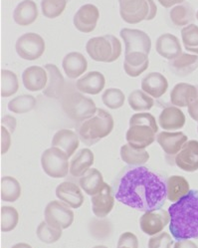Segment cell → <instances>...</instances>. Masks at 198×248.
<instances>
[{
  "label": "cell",
  "mask_w": 198,
  "mask_h": 248,
  "mask_svg": "<svg viewBox=\"0 0 198 248\" xmlns=\"http://www.w3.org/2000/svg\"><path fill=\"white\" fill-rule=\"evenodd\" d=\"M188 114L191 119L198 123V99L188 106Z\"/></svg>",
  "instance_id": "cell-48"
},
{
  "label": "cell",
  "mask_w": 198,
  "mask_h": 248,
  "mask_svg": "<svg viewBox=\"0 0 198 248\" xmlns=\"http://www.w3.org/2000/svg\"><path fill=\"white\" fill-rule=\"evenodd\" d=\"M100 18V11L94 4H85L76 12L73 23L82 33H91L95 30Z\"/></svg>",
  "instance_id": "cell-13"
},
{
  "label": "cell",
  "mask_w": 198,
  "mask_h": 248,
  "mask_svg": "<svg viewBox=\"0 0 198 248\" xmlns=\"http://www.w3.org/2000/svg\"><path fill=\"white\" fill-rule=\"evenodd\" d=\"M157 1L165 8H169V7H173L175 5L183 3L184 0H157Z\"/></svg>",
  "instance_id": "cell-50"
},
{
  "label": "cell",
  "mask_w": 198,
  "mask_h": 248,
  "mask_svg": "<svg viewBox=\"0 0 198 248\" xmlns=\"http://www.w3.org/2000/svg\"><path fill=\"white\" fill-rule=\"evenodd\" d=\"M1 200L5 202H15L21 196V186L12 176H3L1 179Z\"/></svg>",
  "instance_id": "cell-35"
},
{
  "label": "cell",
  "mask_w": 198,
  "mask_h": 248,
  "mask_svg": "<svg viewBox=\"0 0 198 248\" xmlns=\"http://www.w3.org/2000/svg\"><path fill=\"white\" fill-rule=\"evenodd\" d=\"M198 99L197 88L187 83L176 84L170 92V102L175 107H188Z\"/></svg>",
  "instance_id": "cell-21"
},
{
  "label": "cell",
  "mask_w": 198,
  "mask_h": 248,
  "mask_svg": "<svg viewBox=\"0 0 198 248\" xmlns=\"http://www.w3.org/2000/svg\"><path fill=\"white\" fill-rule=\"evenodd\" d=\"M115 197L139 211L158 210L168 199L167 181L163 174L143 166L127 168L115 184Z\"/></svg>",
  "instance_id": "cell-1"
},
{
  "label": "cell",
  "mask_w": 198,
  "mask_h": 248,
  "mask_svg": "<svg viewBox=\"0 0 198 248\" xmlns=\"http://www.w3.org/2000/svg\"><path fill=\"white\" fill-rule=\"evenodd\" d=\"M117 248H138V239L133 232H123L119 238Z\"/></svg>",
  "instance_id": "cell-45"
},
{
  "label": "cell",
  "mask_w": 198,
  "mask_h": 248,
  "mask_svg": "<svg viewBox=\"0 0 198 248\" xmlns=\"http://www.w3.org/2000/svg\"><path fill=\"white\" fill-rule=\"evenodd\" d=\"M182 38L184 48L194 54H198V26L191 23L182 30Z\"/></svg>",
  "instance_id": "cell-39"
},
{
  "label": "cell",
  "mask_w": 198,
  "mask_h": 248,
  "mask_svg": "<svg viewBox=\"0 0 198 248\" xmlns=\"http://www.w3.org/2000/svg\"><path fill=\"white\" fill-rule=\"evenodd\" d=\"M106 86L105 76L98 72L92 71L87 73L81 79L76 82L77 90L83 94L88 95H98L100 94Z\"/></svg>",
  "instance_id": "cell-24"
},
{
  "label": "cell",
  "mask_w": 198,
  "mask_h": 248,
  "mask_svg": "<svg viewBox=\"0 0 198 248\" xmlns=\"http://www.w3.org/2000/svg\"><path fill=\"white\" fill-rule=\"evenodd\" d=\"M19 89V82L16 74L9 70L1 71V96L3 98L10 97Z\"/></svg>",
  "instance_id": "cell-38"
},
{
  "label": "cell",
  "mask_w": 198,
  "mask_h": 248,
  "mask_svg": "<svg viewBox=\"0 0 198 248\" xmlns=\"http://www.w3.org/2000/svg\"><path fill=\"white\" fill-rule=\"evenodd\" d=\"M173 248H198V246L193 242L190 241V239H185V240H178Z\"/></svg>",
  "instance_id": "cell-49"
},
{
  "label": "cell",
  "mask_w": 198,
  "mask_h": 248,
  "mask_svg": "<svg viewBox=\"0 0 198 248\" xmlns=\"http://www.w3.org/2000/svg\"><path fill=\"white\" fill-rule=\"evenodd\" d=\"M120 35L124 42V54L133 52H142L148 55L150 54L152 40L146 32L138 29L123 28L121 30Z\"/></svg>",
  "instance_id": "cell-11"
},
{
  "label": "cell",
  "mask_w": 198,
  "mask_h": 248,
  "mask_svg": "<svg viewBox=\"0 0 198 248\" xmlns=\"http://www.w3.org/2000/svg\"><path fill=\"white\" fill-rule=\"evenodd\" d=\"M56 197L71 208H79L84 203L81 187L71 182H64L56 187Z\"/></svg>",
  "instance_id": "cell-17"
},
{
  "label": "cell",
  "mask_w": 198,
  "mask_h": 248,
  "mask_svg": "<svg viewBox=\"0 0 198 248\" xmlns=\"http://www.w3.org/2000/svg\"><path fill=\"white\" fill-rule=\"evenodd\" d=\"M19 221V214L13 206L1 207V232H9L13 230Z\"/></svg>",
  "instance_id": "cell-43"
},
{
  "label": "cell",
  "mask_w": 198,
  "mask_h": 248,
  "mask_svg": "<svg viewBox=\"0 0 198 248\" xmlns=\"http://www.w3.org/2000/svg\"><path fill=\"white\" fill-rule=\"evenodd\" d=\"M16 125H17L16 119H15L14 117H12V116L6 115V116H4V117L1 119V126L5 127L11 134L15 131Z\"/></svg>",
  "instance_id": "cell-47"
},
{
  "label": "cell",
  "mask_w": 198,
  "mask_h": 248,
  "mask_svg": "<svg viewBox=\"0 0 198 248\" xmlns=\"http://www.w3.org/2000/svg\"><path fill=\"white\" fill-rule=\"evenodd\" d=\"M130 107L136 112L150 111L154 105L153 98L142 90H135L129 96Z\"/></svg>",
  "instance_id": "cell-36"
},
{
  "label": "cell",
  "mask_w": 198,
  "mask_h": 248,
  "mask_svg": "<svg viewBox=\"0 0 198 248\" xmlns=\"http://www.w3.org/2000/svg\"><path fill=\"white\" fill-rule=\"evenodd\" d=\"M172 73L179 77H185L193 73L198 68V55H191L183 53L174 60L168 63Z\"/></svg>",
  "instance_id": "cell-30"
},
{
  "label": "cell",
  "mask_w": 198,
  "mask_h": 248,
  "mask_svg": "<svg viewBox=\"0 0 198 248\" xmlns=\"http://www.w3.org/2000/svg\"><path fill=\"white\" fill-rule=\"evenodd\" d=\"M170 20L175 26H187L195 19L193 7L188 2L175 5L169 12Z\"/></svg>",
  "instance_id": "cell-34"
},
{
  "label": "cell",
  "mask_w": 198,
  "mask_h": 248,
  "mask_svg": "<svg viewBox=\"0 0 198 248\" xmlns=\"http://www.w3.org/2000/svg\"><path fill=\"white\" fill-rule=\"evenodd\" d=\"M155 49L158 54L169 61L174 60L183 54L182 44L176 36L169 33L160 35L155 43Z\"/></svg>",
  "instance_id": "cell-19"
},
{
  "label": "cell",
  "mask_w": 198,
  "mask_h": 248,
  "mask_svg": "<svg viewBox=\"0 0 198 248\" xmlns=\"http://www.w3.org/2000/svg\"><path fill=\"white\" fill-rule=\"evenodd\" d=\"M196 18H197V20H198V11H197V13H196Z\"/></svg>",
  "instance_id": "cell-53"
},
{
  "label": "cell",
  "mask_w": 198,
  "mask_h": 248,
  "mask_svg": "<svg viewBox=\"0 0 198 248\" xmlns=\"http://www.w3.org/2000/svg\"><path fill=\"white\" fill-rule=\"evenodd\" d=\"M62 202L52 201L44 210L45 221L55 228L64 230L69 228L74 221V212Z\"/></svg>",
  "instance_id": "cell-10"
},
{
  "label": "cell",
  "mask_w": 198,
  "mask_h": 248,
  "mask_svg": "<svg viewBox=\"0 0 198 248\" xmlns=\"http://www.w3.org/2000/svg\"><path fill=\"white\" fill-rule=\"evenodd\" d=\"M190 191L187 180L182 175H171L167 181V197L171 202L184 198Z\"/></svg>",
  "instance_id": "cell-31"
},
{
  "label": "cell",
  "mask_w": 198,
  "mask_h": 248,
  "mask_svg": "<svg viewBox=\"0 0 198 248\" xmlns=\"http://www.w3.org/2000/svg\"><path fill=\"white\" fill-rule=\"evenodd\" d=\"M62 67L69 79H77L87 71L88 62L82 53L71 52L64 57Z\"/></svg>",
  "instance_id": "cell-26"
},
{
  "label": "cell",
  "mask_w": 198,
  "mask_h": 248,
  "mask_svg": "<svg viewBox=\"0 0 198 248\" xmlns=\"http://www.w3.org/2000/svg\"><path fill=\"white\" fill-rule=\"evenodd\" d=\"M197 132H198V127H197Z\"/></svg>",
  "instance_id": "cell-54"
},
{
  "label": "cell",
  "mask_w": 198,
  "mask_h": 248,
  "mask_svg": "<svg viewBox=\"0 0 198 248\" xmlns=\"http://www.w3.org/2000/svg\"><path fill=\"white\" fill-rule=\"evenodd\" d=\"M11 146V133L3 126H1V155L8 152Z\"/></svg>",
  "instance_id": "cell-46"
},
{
  "label": "cell",
  "mask_w": 198,
  "mask_h": 248,
  "mask_svg": "<svg viewBox=\"0 0 198 248\" xmlns=\"http://www.w3.org/2000/svg\"><path fill=\"white\" fill-rule=\"evenodd\" d=\"M175 165L184 171L194 172L198 170V140H187L175 155Z\"/></svg>",
  "instance_id": "cell-15"
},
{
  "label": "cell",
  "mask_w": 198,
  "mask_h": 248,
  "mask_svg": "<svg viewBox=\"0 0 198 248\" xmlns=\"http://www.w3.org/2000/svg\"><path fill=\"white\" fill-rule=\"evenodd\" d=\"M121 157L122 162L131 167H140L149 162L150 154L146 150L135 149L125 144L121 148Z\"/></svg>",
  "instance_id": "cell-33"
},
{
  "label": "cell",
  "mask_w": 198,
  "mask_h": 248,
  "mask_svg": "<svg viewBox=\"0 0 198 248\" xmlns=\"http://www.w3.org/2000/svg\"><path fill=\"white\" fill-rule=\"evenodd\" d=\"M37 101L36 98L31 95H21L12 99L9 103L7 108L10 112L15 114H25L32 111L35 107Z\"/></svg>",
  "instance_id": "cell-37"
},
{
  "label": "cell",
  "mask_w": 198,
  "mask_h": 248,
  "mask_svg": "<svg viewBox=\"0 0 198 248\" xmlns=\"http://www.w3.org/2000/svg\"><path fill=\"white\" fill-rule=\"evenodd\" d=\"M80 138L79 136L71 130L62 129L59 130L53 137L52 147L58 148L65 152L69 157L73 156L79 148Z\"/></svg>",
  "instance_id": "cell-22"
},
{
  "label": "cell",
  "mask_w": 198,
  "mask_h": 248,
  "mask_svg": "<svg viewBox=\"0 0 198 248\" xmlns=\"http://www.w3.org/2000/svg\"><path fill=\"white\" fill-rule=\"evenodd\" d=\"M92 248H107V247L105 246V245H97V246H94Z\"/></svg>",
  "instance_id": "cell-52"
},
{
  "label": "cell",
  "mask_w": 198,
  "mask_h": 248,
  "mask_svg": "<svg viewBox=\"0 0 198 248\" xmlns=\"http://www.w3.org/2000/svg\"><path fill=\"white\" fill-rule=\"evenodd\" d=\"M186 123V118L183 112L175 106L167 107L161 111L158 117L159 126L164 130L174 131L183 129Z\"/></svg>",
  "instance_id": "cell-23"
},
{
  "label": "cell",
  "mask_w": 198,
  "mask_h": 248,
  "mask_svg": "<svg viewBox=\"0 0 198 248\" xmlns=\"http://www.w3.org/2000/svg\"><path fill=\"white\" fill-rule=\"evenodd\" d=\"M38 17V8L32 0H23L13 12L14 21L21 26H27L35 22Z\"/></svg>",
  "instance_id": "cell-29"
},
{
  "label": "cell",
  "mask_w": 198,
  "mask_h": 248,
  "mask_svg": "<svg viewBox=\"0 0 198 248\" xmlns=\"http://www.w3.org/2000/svg\"><path fill=\"white\" fill-rule=\"evenodd\" d=\"M169 221L170 217L168 211L158 209L145 212L139 219V226L142 232L153 236L163 232Z\"/></svg>",
  "instance_id": "cell-12"
},
{
  "label": "cell",
  "mask_w": 198,
  "mask_h": 248,
  "mask_svg": "<svg viewBox=\"0 0 198 248\" xmlns=\"http://www.w3.org/2000/svg\"><path fill=\"white\" fill-rule=\"evenodd\" d=\"M75 90L65 91L62 96V108L64 113L73 121L84 122L92 118L98 108L95 102Z\"/></svg>",
  "instance_id": "cell-5"
},
{
  "label": "cell",
  "mask_w": 198,
  "mask_h": 248,
  "mask_svg": "<svg viewBox=\"0 0 198 248\" xmlns=\"http://www.w3.org/2000/svg\"><path fill=\"white\" fill-rule=\"evenodd\" d=\"M66 5L67 0H42V14L50 19L57 18L64 12Z\"/></svg>",
  "instance_id": "cell-41"
},
{
  "label": "cell",
  "mask_w": 198,
  "mask_h": 248,
  "mask_svg": "<svg viewBox=\"0 0 198 248\" xmlns=\"http://www.w3.org/2000/svg\"><path fill=\"white\" fill-rule=\"evenodd\" d=\"M86 51L94 61L112 63L122 54V44L114 35L93 37L87 42Z\"/></svg>",
  "instance_id": "cell-6"
},
{
  "label": "cell",
  "mask_w": 198,
  "mask_h": 248,
  "mask_svg": "<svg viewBox=\"0 0 198 248\" xmlns=\"http://www.w3.org/2000/svg\"><path fill=\"white\" fill-rule=\"evenodd\" d=\"M94 154L90 149H82L74 155L70 162V173L75 178L82 176L94 165Z\"/></svg>",
  "instance_id": "cell-28"
},
{
  "label": "cell",
  "mask_w": 198,
  "mask_h": 248,
  "mask_svg": "<svg viewBox=\"0 0 198 248\" xmlns=\"http://www.w3.org/2000/svg\"><path fill=\"white\" fill-rule=\"evenodd\" d=\"M22 81L24 87L31 92L44 90L48 83V73L42 67L31 66L24 70Z\"/></svg>",
  "instance_id": "cell-20"
},
{
  "label": "cell",
  "mask_w": 198,
  "mask_h": 248,
  "mask_svg": "<svg viewBox=\"0 0 198 248\" xmlns=\"http://www.w3.org/2000/svg\"><path fill=\"white\" fill-rule=\"evenodd\" d=\"M168 82L167 78L158 72H152L141 80L142 91L152 98H160L168 91Z\"/></svg>",
  "instance_id": "cell-25"
},
{
  "label": "cell",
  "mask_w": 198,
  "mask_h": 248,
  "mask_svg": "<svg viewBox=\"0 0 198 248\" xmlns=\"http://www.w3.org/2000/svg\"><path fill=\"white\" fill-rule=\"evenodd\" d=\"M36 234L40 241L52 244L58 241L62 236V230L49 225L46 221H42L36 230Z\"/></svg>",
  "instance_id": "cell-40"
},
{
  "label": "cell",
  "mask_w": 198,
  "mask_h": 248,
  "mask_svg": "<svg viewBox=\"0 0 198 248\" xmlns=\"http://www.w3.org/2000/svg\"><path fill=\"white\" fill-rule=\"evenodd\" d=\"M41 166L44 172L53 179H63L70 171L69 156L62 150L54 147L44 151Z\"/></svg>",
  "instance_id": "cell-8"
},
{
  "label": "cell",
  "mask_w": 198,
  "mask_h": 248,
  "mask_svg": "<svg viewBox=\"0 0 198 248\" xmlns=\"http://www.w3.org/2000/svg\"><path fill=\"white\" fill-rule=\"evenodd\" d=\"M157 132L158 127L155 118L150 113L141 112L132 116L125 139L133 148L146 150L154 141Z\"/></svg>",
  "instance_id": "cell-3"
},
{
  "label": "cell",
  "mask_w": 198,
  "mask_h": 248,
  "mask_svg": "<svg viewBox=\"0 0 198 248\" xmlns=\"http://www.w3.org/2000/svg\"><path fill=\"white\" fill-rule=\"evenodd\" d=\"M15 49L18 56L24 60L39 59L45 51L44 39L37 33H26L18 38Z\"/></svg>",
  "instance_id": "cell-9"
},
{
  "label": "cell",
  "mask_w": 198,
  "mask_h": 248,
  "mask_svg": "<svg viewBox=\"0 0 198 248\" xmlns=\"http://www.w3.org/2000/svg\"><path fill=\"white\" fill-rule=\"evenodd\" d=\"M11 248H32L29 244L24 243V242H20V243H16L14 244Z\"/></svg>",
  "instance_id": "cell-51"
},
{
  "label": "cell",
  "mask_w": 198,
  "mask_h": 248,
  "mask_svg": "<svg viewBox=\"0 0 198 248\" xmlns=\"http://www.w3.org/2000/svg\"><path fill=\"white\" fill-rule=\"evenodd\" d=\"M115 126V122L110 113L98 109L96 114L84 122L78 129V136L87 146H93L109 136Z\"/></svg>",
  "instance_id": "cell-4"
},
{
  "label": "cell",
  "mask_w": 198,
  "mask_h": 248,
  "mask_svg": "<svg viewBox=\"0 0 198 248\" xmlns=\"http://www.w3.org/2000/svg\"><path fill=\"white\" fill-rule=\"evenodd\" d=\"M149 55L142 52H133L124 54L123 69L130 77H137L149 68Z\"/></svg>",
  "instance_id": "cell-27"
},
{
  "label": "cell",
  "mask_w": 198,
  "mask_h": 248,
  "mask_svg": "<svg viewBox=\"0 0 198 248\" xmlns=\"http://www.w3.org/2000/svg\"><path fill=\"white\" fill-rule=\"evenodd\" d=\"M103 175L97 169H90L79 181L80 187L89 196H95L105 186Z\"/></svg>",
  "instance_id": "cell-32"
},
{
  "label": "cell",
  "mask_w": 198,
  "mask_h": 248,
  "mask_svg": "<svg viewBox=\"0 0 198 248\" xmlns=\"http://www.w3.org/2000/svg\"><path fill=\"white\" fill-rule=\"evenodd\" d=\"M44 69L48 73V83L43 90L44 95L52 99L62 98L65 92V80L60 70L54 64H46Z\"/></svg>",
  "instance_id": "cell-16"
},
{
  "label": "cell",
  "mask_w": 198,
  "mask_h": 248,
  "mask_svg": "<svg viewBox=\"0 0 198 248\" xmlns=\"http://www.w3.org/2000/svg\"><path fill=\"white\" fill-rule=\"evenodd\" d=\"M173 245V240L171 236L165 232H161L149 240V248H171Z\"/></svg>",
  "instance_id": "cell-44"
},
{
  "label": "cell",
  "mask_w": 198,
  "mask_h": 248,
  "mask_svg": "<svg viewBox=\"0 0 198 248\" xmlns=\"http://www.w3.org/2000/svg\"><path fill=\"white\" fill-rule=\"evenodd\" d=\"M158 145L167 155H176L188 140V138L183 132H161L156 136Z\"/></svg>",
  "instance_id": "cell-18"
},
{
  "label": "cell",
  "mask_w": 198,
  "mask_h": 248,
  "mask_svg": "<svg viewBox=\"0 0 198 248\" xmlns=\"http://www.w3.org/2000/svg\"><path fill=\"white\" fill-rule=\"evenodd\" d=\"M102 100L107 108L112 110H117L122 108L123 106L125 96L122 92V90L117 89V88H110V89H107L104 92Z\"/></svg>",
  "instance_id": "cell-42"
},
{
  "label": "cell",
  "mask_w": 198,
  "mask_h": 248,
  "mask_svg": "<svg viewBox=\"0 0 198 248\" xmlns=\"http://www.w3.org/2000/svg\"><path fill=\"white\" fill-rule=\"evenodd\" d=\"M115 198V192L112 186L105 184L102 190L92 197L93 214L99 218L107 217L114 208Z\"/></svg>",
  "instance_id": "cell-14"
},
{
  "label": "cell",
  "mask_w": 198,
  "mask_h": 248,
  "mask_svg": "<svg viewBox=\"0 0 198 248\" xmlns=\"http://www.w3.org/2000/svg\"><path fill=\"white\" fill-rule=\"evenodd\" d=\"M169 232L176 240L198 238V190H190L168 208Z\"/></svg>",
  "instance_id": "cell-2"
},
{
  "label": "cell",
  "mask_w": 198,
  "mask_h": 248,
  "mask_svg": "<svg viewBox=\"0 0 198 248\" xmlns=\"http://www.w3.org/2000/svg\"><path fill=\"white\" fill-rule=\"evenodd\" d=\"M119 4L122 19L129 24L152 20L157 13L153 0H119Z\"/></svg>",
  "instance_id": "cell-7"
}]
</instances>
